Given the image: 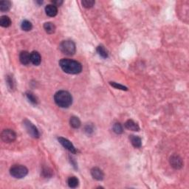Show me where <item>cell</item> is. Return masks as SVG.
Wrapping results in <instances>:
<instances>
[{
    "label": "cell",
    "instance_id": "6da1fadb",
    "mask_svg": "<svg viewBox=\"0 0 189 189\" xmlns=\"http://www.w3.org/2000/svg\"><path fill=\"white\" fill-rule=\"evenodd\" d=\"M59 66L64 72L68 74H79L82 71V65L81 63L72 59H62L59 61Z\"/></svg>",
    "mask_w": 189,
    "mask_h": 189
},
{
    "label": "cell",
    "instance_id": "7a4b0ae2",
    "mask_svg": "<svg viewBox=\"0 0 189 189\" xmlns=\"http://www.w3.org/2000/svg\"><path fill=\"white\" fill-rule=\"evenodd\" d=\"M54 101L59 107L68 108L72 105V97L67 91L60 90L55 94Z\"/></svg>",
    "mask_w": 189,
    "mask_h": 189
},
{
    "label": "cell",
    "instance_id": "3957f363",
    "mask_svg": "<svg viewBox=\"0 0 189 189\" xmlns=\"http://www.w3.org/2000/svg\"><path fill=\"white\" fill-rule=\"evenodd\" d=\"M59 50L63 54L68 56H72L75 53V44L72 41H63L59 44Z\"/></svg>",
    "mask_w": 189,
    "mask_h": 189
},
{
    "label": "cell",
    "instance_id": "277c9868",
    "mask_svg": "<svg viewBox=\"0 0 189 189\" xmlns=\"http://www.w3.org/2000/svg\"><path fill=\"white\" fill-rule=\"evenodd\" d=\"M10 174L16 179H21L28 174V169L22 165H14L10 169Z\"/></svg>",
    "mask_w": 189,
    "mask_h": 189
},
{
    "label": "cell",
    "instance_id": "5b68a950",
    "mask_svg": "<svg viewBox=\"0 0 189 189\" xmlns=\"http://www.w3.org/2000/svg\"><path fill=\"white\" fill-rule=\"evenodd\" d=\"M24 126V128L27 130V133L29 134L31 137H33L34 138H39L40 134H39V130L36 128V127L32 123L30 120H28L27 119H25L23 122Z\"/></svg>",
    "mask_w": 189,
    "mask_h": 189
},
{
    "label": "cell",
    "instance_id": "8992f818",
    "mask_svg": "<svg viewBox=\"0 0 189 189\" xmlns=\"http://www.w3.org/2000/svg\"><path fill=\"white\" fill-rule=\"evenodd\" d=\"M1 138L5 143H13L16 139V134L12 129H4L2 132Z\"/></svg>",
    "mask_w": 189,
    "mask_h": 189
},
{
    "label": "cell",
    "instance_id": "52a82bcc",
    "mask_svg": "<svg viewBox=\"0 0 189 189\" xmlns=\"http://www.w3.org/2000/svg\"><path fill=\"white\" fill-rule=\"evenodd\" d=\"M169 162H170L171 166L177 170L182 168L183 166V161H182V158L177 155L171 156L170 159H169Z\"/></svg>",
    "mask_w": 189,
    "mask_h": 189
},
{
    "label": "cell",
    "instance_id": "ba28073f",
    "mask_svg": "<svg viewBox=\"0 0 189 189\" xmlns=\"http://www.w3.org/2000/svg\"><path fill=\"white\" fill-rule=\"evenodd\" d=\"M58 140L60 143L61 145L64 147L66 149H67L69 152H70L72 154H76L77 153V150L75 148L73 144L69 140L64 138V137H58Z\"/></svg>",
    "mask_w": 189,
    "mask_h": 189
},
{
    "label": "cell",
    "instance_id": "9c48e42d",
    "mask_svg": "<svg viewBox=\"0 0 189 189\" xmlns=\"http://www.w3.org/2000/svg\"><path fill=\"white\" fill-rule=\"evenodd\" d=\"M91 175L93 177L94 180H98V181H101L104 180V174L102 171L101 169H100L98 167H94L91 170Z\"/></svg>",
    "mask_w": 189,
    "mask_h": 189
},
{
    "label": "cell",
    "instance_id": "30bf717a",
    "mask_svg": "<svg viewBox=\"0 0 189 189\" xmlns=\"http://www.w3.org/2000/svg\"><path fill=\"white\" fill-rule=\"evenodd\" d=\"M19 61L23 65H28L30 63V53L27 51H22L19 54Z\"/></svg>",
    "mask_w": 189,
    "mask_h": 189
},
{
    "label": "cell",
    "instance_id": "8fae6325",
    "mask_svg": "<svg viewBox=\"0 0 189 189\" xmlns=\"http://www.w3.org/2000/svg\"><path fill=\"white\" fill-rule=\"evenodd\" d=\"M41 57L37 51H33L30 53V62L35 66H38L41 64Z\"/></svg>",
    "mask_w": 189,
    "mask_h": 189
},
{
    "label": "cell",
    "instance_id": "7c38bea8",
    "mask_svg": "<svg viewBox=\"0 0 189 189\" xmlns=\"http://www.w3.org/2000/svg\"><path fill=\"white\" fill-rule=\"evenodd\" d=\"M46 14L50 17H54L58 14V8L54 5H48L45 8Z\"/></svg>",
    "mask_w": 189,
    "mask_h": 189
},
{
    "label": "cell",
    "instance_id": "4fadbf2b",
    "mask_svg": "<svg viewBox=\"0 0 189 189\" xmlns=\"http://www.w3.org/2000/svg\"><path fill=\"white\" fill-rule=\"evenodd\" d=\"M124 125H125L126 129H129V130L134 131V132H138L140 130V127L138 126V124L132 120H128Z\"/></svg>",
    "mask_w": 189,
    "mask_h": 189
},
{
    "label": "cell",
    "instance_id": "5bb4252c",
    "mask_svg": "<svg viewBox=\"0 0 189 189\" xmlns=\"http://www.w3.org/2000/svg\"><path fill=\"white\" fill-rule=\"evenodd\" d=\"M130 141L135 148H140L142 146V140L140 137L136 135H130Z\"/></svg>",
    "mask_w": 189,
    "mask_h": 189
},
{
    "label": "cell",
    "instance_id": "9a60e30c",
    "mask_svg": "<svg viewBox=\"0 0 189 189\" xmlns=\"http://www.w3.org/2000/svg\"><path fill=\"white\" fill-rule=\"evenodd\" d=\"M11 7H12V3L11 1L5 0V1L0 2V11L2 12H7L10 11Z\"/></svg>",
    "mask_w": 189,
    "mask_h": 189
},
{
    "label": "cell",
    "instance_id": "2e32d148",
    "mask_svg": "<svg viewBox=\"0 0 189 189\" xmlns=\"http://www.w3.org/2000/svg\"><path fill=\"white\" fill-rule=\"evenodd\" d=\"M68 185L69 188H75L78 186L79 185V180L76 177H70L68 178L67 180Z\"/></svg>",
    "mask_w": 189,
    "mask_h": 189
},
{
    "label": "cell",
    "instance_id": "e0dca14e",
    "mask_svg": "<svg viewBox=\"0 0 189 189\" xmlns=\"http://www.w3.org/2000/svg\"><path fill=\"white\" fill-rule=\"evenodd\" d=\"M69 124H70L71 127L74 129H78L81 127V120L76 116H72L70 117V120H69Z\"/></svg>",
    "mask_w": 189,
    "mask_h": 189
},
{
    "label": "cell",
    "instance_id": "ac0fdd59",
    "mask_svg": "<svg viewBox=\"0 0 189 189\" xmlns=\"http://www.w3.org/2000/svg\"><path fill=\"white\" fill-rule=\"evenodd\" d=\"M44 29L45 30L46 33H47L48 34H53L55 33L56 28L53 23L46 22L44 24Z\"/></svg>",
    "mask_w": 189,
    "mask_h": 189
},
{
    "label": "cell",
    "instance_id": "d6986e66",
    "mask_svg": "<svg viewBox=\"0 0 189 189\" xmlns=\"http://www.w3.org/2000/svg\"><path fill=\"white\" fill-rule=\"evenodd\" d=\"M0 25L3 27H8L11 25V20L7 16H2L0 19Z\"/></svg>",
    "mask_w": 189,
    "mask_h": 189
},
{
    "label": "cell",
    "instance_id": "ffe728a7",
    "mask_svg": "<svg viewBox=\"0 0 189 189\" xmlns=\"http://www.w3.org/2000/svg\"><path fill=\"white\" fill-rule=\"evenodd\" d=\"M26 96H27V98L28 99V101H29L31 104H34V105H37L38 103H39V100H38L37 97H36L32 92L28 91V92H26Z\"/></svg>",
    "mask_w": 189,
    "mask_h": 189
},
{
    "label": "cell",
    "instance_id": "44dd1931",
    "mask_svg": "<svg viewBox=\"0 0 189 189\" xmlns=\"http://www.w3.org/2000/svg\"><path fill=\"white\" fill-rule=\"evenodd\" d=\"M96 50H97V53L99 54V56H101V57H102L103 59H107L109 56V54H108V52H107V50L105 49V47H104V46H98V47H97V49H96Z\"/></svg>",
    "mask_w": 189,
    "mask_h": 189
},
{
    "label": "cell",
    "instance_id": "7402d4cb",
    "mask_svg": "<svg viewBox=\"0 0 189 189\" xmlns=\"http://www.w3.org/2000/svg\"><path fill=\"white\" fill-rule=\"evenodd\" d=\"M21 29L27 32V31H30V30H32L33 24L30 21L24 20V21H23L22 22H21Z\"/></svg>",
    "mask_w": 189,
    "mask_h": 189
},
{
    "label": "cell",
    "instance_id": "603a6c76",
    "mask_svg": "<svg viewBox=\"0 0 189 189\" xmlns=\"http://www.w3.org/2000/svg\"><path fill=\"white\" fill-rule=\"evenodd\" d=\"M42 176L45 178H50L53 176V171L50 168H48V167H44L42 168Z\"/></svg>",
    "mask_w": 189,
    "mask_h": 189
},
{
    "label": "cell",
    "instance_id": "cb8c5ba5",
    "mask_svg": "<svg viewBox=\"0 0 189 189\" xmlns=\"http://www.w3.org/2000/svg\"><path fill=\"white\" fill-rule=\"evenodd\" d=\"M113 131L115 134L117 135H120L123 132V127L120 123H116L113 126Z\"/></svg>",
    "mask_w": 189,
    "mask_h": 189
},
{
    "label": "cell",
    "instance_id": "d4e9b609",
    "mask_svg": "<svg viewBox=\"0 0 189 189\" xmlns=\"http://www.w3.org/2000/svg\"><path fill=\"white\" fill-rule=\"evenodd\" d=\"M81 4H82L83 7L85 8H91L94 6V5L95 4V2L93 0H83L81 2Z\"/></svg>",
    "mask_w": 189,
    "mask_h": 189
},
{
    "label": "cell",
    "instance_id": "484cf974",
    "mask_svg": "<svg viewBox=\"0 0 189 189\" xmlns=\"http://www.w3.org/2000/svg\"><path fill=\"white\" fill-rule=\"evenodd\" d=\"M109 84H110L112 87H115V89H121V90H125V91H127L128 90V88L124 87V86L121 85V84H117V83H115V82H109Z\"/></svg>",
    "mask_w": 189,
    "mask_h": 189
},
{
    "label": "cell",
    "instance_id": "4316f807",
    "mask_svg": "<svg viewBox=\"0 0 189 189\" xmlns=\"http://www.w3.org/2000/svg\"><path fill=\"white\" fill-rule=\"evenodd\" d=\"M7 84L8 87L11 89H13L14 88V81L13 78V76L8 75L7 76Z\"/></svg>",
    "mask_w": 189,
    "mask_h": 189
},
{
    "label": "cell",
    "instance_id": "83f0119b",
    "mask_svg": "<svg viewBox=\"0 0 189 189\" xmlns=\"http://www.w3.org/2000/svg\"><path fill=\"white\" fill-rule=\"evenodd\" d=\"M84 131H85V132L87 135H92L94 132L93 126L90 125V124H88V125L86 126L85 128H84Z\"/></svg>",
    "mask_w": 189,
    "mask_h": 189
},
{
    "label": "cell",
    "instance_id": "f1b7e54d",
    "mask_svg": "<svg viewBox=\"0 0 189 189\" xmlns=\"http://www.w3.org/2000/svg\"><path fill=\"white\" fill-rule=\"evenodd\" d=\"M52 4L58 7V6H61L63 4V1L62 0H54V1H52Z\"/></svg>",
    "mask_w": 189,
    "mask_h": 189
},
{
    "label": "cell",
    "instance_id": "f546056e",
    "mask_svg": "<svg viewBox=\"0 0 189 189\" xmlns=\"http://www.w3.org/2000/svg\"><path fill=\"white\" fill-rule=\"evenodd\" d=\"M70 162L72 163V165H73V167L75 169H77V163H76L75 162L74 159L72 158V157H70Z\"/></svg>",
    "mask_w": 189,
    "mask_h": 189
},
{
    "label": "cell",
    "instance_id": "4dcf8cb0",
    "mask_svg": "<svg viewBox=\"0 0 189 189\" xmlns=\"http://www.w3.org/2000/svg\"><path fill=\"white\" fill-rule=\"evenodd\" d=\"M36 3H37V4L39 5H41L43 3V1H36Z\"/></svg>",
    "mask_w": 189,
    "mask_h": 189
}]
</instances>
